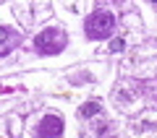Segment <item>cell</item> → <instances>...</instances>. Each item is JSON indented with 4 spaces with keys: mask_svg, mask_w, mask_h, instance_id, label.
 Segmentation results:
<instances>
[{
    "mask_svg": "<svg viewBox=\"0 0 157 138\" xmlns=\"http://www.w3.org/2000/svg\"><path fill=\"white\" fill-rule=\"evenodd\" d=\"M66 42H68L66 31L50 26V29H42V31L34 37V50H37L39 55H58V52L66 50Z\"/></svg>",
    "mask_w": 157,
    "mask_h": 138,
    "instance_id": "1",
    "label": "cell"
},
{
    "mask_svg": "<svg viewBox=\"0 0 157 138\" xmlns=\"http://www.w3.org/2000/svg\"><path fill=\"white\" fill-rule=\"evenodd\" d=\"M63 133V120L58 115H45L39 122V136L42 138H58Z\"/></svg>",
    "mask_w": 157,
    "mask_h": 138,
    "instance_id": "3",
    "label": "cell"
},
{
    "mask_svg": "<svg viewBox=\"0 0 157 138\" xmlns=\"http://www.w3.org/2000/svg\"><path fill=\"white\" fill-rule=\"evenodd\" d=\"M107 130V122H97L94 125V133H105Z\"/></svg>",
    "mask_w": 157,
    "mask_h": 138,
    "instance_id": "7",
    "label": "cell"
},
{
    "mask_svg": "<svg viewBox=\"0 0 157 138\" xmlns=\"http://www.w3.org/2000/svg\"><path fill=\"white\" fill-rule=\"evenodd\" d=\"M84 29H86V37L89 39H105V37H110L113 29H115V16H113L110 11H94L86 18Z\"/></svg>",
    "mask_w": 157,
    "mask_h": 138,
    "instance_id": "2",
    "label": "cell"
},
{
    "mask_svg": "<svg viewBox=\"0 0 157 138\" xmlns=\"http://www.w3.org/2000/svg\"><path fill=\"white\" fill-rule=\"evenodd\" d=\"M18 42H21V34L18 31H13L11 26H0V57L8 55Z\"/></svg>",
    "mask_w": 157,
    "mask_h": 138,
    "instance_id": "4",
    "label": "cell"
},
{
    "mask_svg": "<svg viewBox=\"0 0 157 138\" xmlns=\"http://www.w3.org/2000/svg\"><path fill=\"white\" fill-rule=\"evenodd\" d=\"M97 112H100V102H86V104H81L78 115H81V117H94Z\"/></svg>",
    "mask_w": 157,
    "mask_h": 138,
    "instance_id": "5",
    "label": "cell"
},
{
    "mask_svg": "<svg viewBox=\"0 0 157 138\" xmlns=\"http://www.w3.org/2000/svg\"><path fill=\"white\" fill-rule=\"evenodd\" d=\"M123 47H126V39L123 37H118V39H113V42H110V52H121Z\"/></svg>",
    "mask_w": 157,
    "mask_h": 138,
    "instance_id": "6",
    "label": "cell"
},
{
    "mask_svg": "<svg viewBox=\"0 0 157 138\" xmlns=\"http://www.w3.org/2000/svg\"><path fill=\"white\" fill-rule=\"evenodd\" d=\"M152 3H157V0H152Z\"/></svg>",
    "mask_w": 157,
    "mask_h": 138,
    "instance_id": "8",
    "label": "cell"
}]
</instances>
